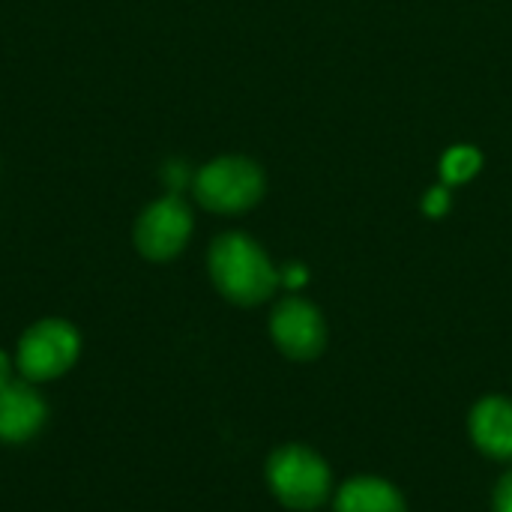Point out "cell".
<instances>
[{
    "label": "cell",
    "instance_id": "cell-9",
    "mask_svg": "<svg viewBox=\"0 0 512 512\" xmlns=\"http://www.w3.org/2000/svg\"><path fill=\"white\" fill-rule=\"evenodd\" d=\"M336 512H408L402 492L381 477H354L336 495Z\"/></svg>",
    "mask_w": 512,
    "mask_h": 512
},
{
    "label": "cell",
    "instance_id": "cell-7",
    "mask_svg": "<svg viewBox=\"0 0 512 512\" xmlns=\"http://www.w3.org/2000/svg\"><path fill=\"white\" fill-rule=\"evenodd\" d=\"M45 402L27 384H6L0 390V441L3 444H24L30 441L45 423Z\"/></svg>",
    "mask_w": 512,
    "mask_h": 512
},
{
    "label": "cell",
    "instance_id": "cell-13",
    "mask_svg": "<svg viewBox=\"0 0 512 512\" xmlns=\"http://www.w3.org/2000/svg\"><path fill=\"white\" fill-rule=\"evenodd\" d=\"M6 384H12V366H9V357L0 351V390H3Z\"/></svg>",
    "mask_w": 512,
    "mask_h": 512
},
{
    "label": "cell",
    "instance_id": "cell-3",
    "mask_svg": "<svg viewBox=\"0 0 512 512\" xmlns=\"http://www.w3.org/2000/svg\"><path fill=\"white\" fill-rule=\"evenodd\" d=\"M264 195V171L246 156L207 162L195 177V198L213 213H243Z\"/></svg>",
    "mask_w": 512,
    "mask_h": 512
},
{
    "label": "cell",
    "instance_id": "cell-12",
    "mask_svg": "<svg viewBox=\"0 0 512 512\" xmlns=\"http://www.w3.org/2000/svg\"><path fill=\"white\" fill-rule=\"evenodd\" d=\"M447 207H450V195H447V189H432V192H429V198L423 201V210H426L429 216H441V213H447Z\"/></svg>",
    "mask_w": 512,
    "mask_h": 512
},
{
    "label": "cell",
    "instance_id": "cell-10",
    "mask_svg": "<svg viewBox=\"0 0 512 512\" xmlns=\"http://www.w3.org/2000/svg\"><path fill=\"white\" fill-rule=\"evenodd\" d=\"M480 162H483V156L474 147H453L441 159V174L447 183H465L480 171Z\"/></svg>",
    "mask_w": 512,
    "mask_h": 512
},
{
    "label": "cell",
    "instance_id": "cell-4",
    "mask_svg": "<svg viewBox=\"0 0 512 512\" xmlns=\"http://www.w3.org/2000/svg\"><path fill=\"white\" fill-rule=\"evenodd\" d=\"M81 339L72 324L48 318L33 324L18 342V366L30 381H54L78 360Z\"/></svg>",
    "mask_w": 512,
    "mask_h": 512
},
{
    "label": "cell",
    "instance_id": "cell-11",
    "mask_svg": "<svg viewBox=\"0 0 512 512\" xmlns=\"http://www.w3.org/2000/svg\"><path fill=\"white\" fill-rule=\"evenodd\" d=\"M495 512H512V471L501 477V483L495 486Z\"/></svg>",
    "mask_w": 512,
    "mask_h": 512
},
{
    "label": "cell",
    "instance_id": "cell-6",
    "mask_svg": "<svg viewBox=\"0 0 512 512\" xmlns=\"http://www.w3.org/2000/svg\"><path fill=\"white\" fill-rule=\"evenodd\" d=\"M270 336L285 357L315 360L327 345V324L309 300L288 297L270 315Z\"/></svg>",
    "mask_w": 512,
    "mask_h": 512
},
{
    "label": "cell",
    "instance_id": "cell-1",
    "mask_svg": "<svg viewBox=\"0 0 512 512\" xmlns=\"http://www.w3.org/2000/svg\"><path fill=\"white\" fill-rule=\"evenodd\" d=\"M210 276L222 297L237 306H258L270 300L279 273L267 252L246 234H222L210 249Z\"/></svg>",
    "mask_w": 512,
    "mask_h": 512
},
{
    "label": "cell",
    "instance_id": "cell-2",
    "mask_svg": "<svg viewBox=\"0 0 512 512\" xmlns=\"http://www.w3.org/2000/svg\"><path fill=\"white\" fill-rule=\"evenodd\" d=\"M267 483L288 510H315L327 501L333 477L315 450L288 444L267 459Z\"/></svg>",
    "mask_w": 512,
    "mask_h": 512
},
{
    "label": "cell",
    "instance_id": "cell-5",
    "mask_svg": "<svg viewBox=\"0 0 512 512\" xmlns=\"http://www.w3.org/2000/svg\"><path fill=\"white\" fill-rule=\"evenodd\" d=\"M189 234H192L189 207L177 195H168L141 213L135 225V246L150 261H168L186 246Z\"/></svg>",
    "mask_w": 512,
    "mask_h": 512
},
{
    "label": "cell",
    "instance_id": "cell-14",
    "mask_svg": "<svg viewBox=\"0 0 512 512\" xmlns=\"http://www.w3.org/2000/svg\"><path fill=\"white\" fill-rule=\"evenodd\" d=\"M303 279H306V276H303V270H300V267H291V270L285 273V282H288V285H300Z\"/></svg>",
    "mask_w": 512,
    "mask_h": 512
},
{
    "label": "cell",
    "instance_id": "cell-8",
    "mask_svg": "<svg viewBox=\"0 0 512 512\" xmlns=\"http://www.w3.org/2000/svg\"><path fill=\"white\" fill-rule=\"evenodd\" d=\"M471 438L486 456L512 459V399H480L471 411Z\"/></svg>",
    "mask_w": 512,
    "mask_h": 512
}]
</instances>
